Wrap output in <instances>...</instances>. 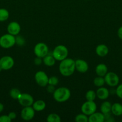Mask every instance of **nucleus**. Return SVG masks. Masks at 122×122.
Here are the masks:
<instances>
[{
  "mask_svg": "<svg viewBox=\"0 0 122 122\" xmlns=\"http://www.w3.org/2000/svg\"><path fill=\"white\" fill-rule=\"evenodd\" d=\"M59 70L62 76L65 77L71 76L75 70V60L72 58H67L61 61Z\"/></svg>",
  "mask_w": 122,
  "mask_h": 122,
  "instance_id": "f257e3e1",
  "label": "nucleus"
},
{
  "mask_svg": "<svg viewBox=\"0 0 122 122\" xmlns=\"http://www.w3.org/2000/svg\"><path fill=\"white\" fill-rule=\"evenodd\" d=\"M53 95L55 101L59 102H63L69 99L71 97V91L66 87H61L55 91Z\"/></svg>",
  "mask_w": 122,
  "mask_h": 122,
  "instance_id": "f03ea898",
  "label": "nucleus"
},
{
  "mask_svg": "<svg viewBox=\"0 0 122 122\" xmlns=\"http://www.w3.org/2000/svg\"><path fill=\"white\" fill-rule=\"evenodd\" d=\"M68 55V48L63 45H59L55 48L52 52V56L57 61H62L67 58Z\"/></svg>",
  "mask_w": 122,
  "mask_h": 122,
  "instance_id": "7ed1b4c3",
  "label": "nucleus"
},
{
  "mask_svg": "<svg viewBox=\"0 0 122 122\" xmlns=\"http://www.w3.org/2000/svg\"><path fill=\"white\" fill-rule=\"evenodd\" d=\"M16 44V38L14 35L8 33L0 38V46L4 48H10Z\"/></svg>",
  "mask_w": 122,
  "mask_h": 122,
  "instance_id": "20e7f679",
  "label": "nucleus"
},
{
  "mask_svg": "<svg viewBox=\"0 0 122 122\" xmlns=\"http://www.w3.org/2000/svg\"><path fill=\"white\" fill-rule=\"evenodd\" d=\"M97 106L94 101H87L83 104L81 107V110L83 113L87 116H90L96 112Z\"/></svg>",
  "mask_w": 122,
  "mask_h": 122,
  "instance_id": "39448f33",
  "label": "nucleus"
},
{
  "mask_svg": "<svg viewBox=\"0 0 122 122\" xmlns=\"http://www.w3.org/2000/svg\"><path fill=\"white\" fill-rule=\"evenodd\" d=\"M34 54L37 57L43 58L48 54L49 48L47 45L43 42H39L36 44L34 47Z\"/></svg>",
  "mask_w": 122,
  "mask_h": 122,
  "instance_id": "423d86ee",
  "label": "nucleus"
},
{
  "mask_svg": "<svg viewBox=\"0 0 122 122\" xmlns=\"http://www.w3.org/2000/svg\"><path fill=\"white\" fill-rule=\"evenodd\" d=\"M105 82L106 84L111 87L116 86L119 83V77L114 72H108L104 76Z\"/></svg>",
  "mask_w": 122,
  "mask_h": 122,
  "instance_id": "0eeeda50",
  "label": "nucleus"
},
{
  "mask_svg": "<svg viewBox=\"0 0 122 122\" xmlns=\"http://www.w3.org/2000/svg\"><path fill=\"white\" fill-rule=\"evenodd\" d=\"M35 80L38 85L42 87H45L48 85L49 77L44 71H38L35 75Z\"/></svg>",
  "mask_w": 122,
  "mask_h": 122,
  "instance_id": "6e6552de",
  "label": "nucleus"
},
{
  "mask_svg": "<svg viewBox=\"0 0 122 122\" xmlns=\"http://www.w3.org/2000/svg\"><path fill=\"white\" fill-rule=\"evenodd\" d=\"M18 101L19 104L23 107H29V106H32L34 102L33 97L27 93L21 94L18 98Z\"/></svg>",
  "mask_w": 122,
  "mask_h": 122,
  "instance_id": "1a4fd4ad",
  "label": "nucleus"
},
{
  "mask_svg": "<svg viewBox=\"0 0 122 122\" xmlns=\"http://www.w3.org/2000/svg\"><path fill=\"white\" fill-rule=\"evenodd\" d=\"M21 117L23 120L26 121H29L32 120L35 116V110L31 106L29 107H24V108L22 110Z\"/></svg>",
  "mask_w": 122,
  "mask_h": 122,
  "instance_id": "9d476101",
  "label": "nucleus"
},
{
  "mask_svg": "<svg viewBox=\"0 0 122 122\" xmlns=\"http://www.w3.org/2000/svg\"><path fill=\"white\" fill-rule=\"evenodd\" d=\"M14 64V60L10 56H4L0 59V66L2 70H7L11 69Z\"/></svg>",
  "mask_w": 122,
  "mask_h": 122,
  "instance_id": "9b49d317",
  "label": "nucleus"
},
{
  "mask_svg": "<svg viewBox=\"0 0 122 122\" xmlns=\"http://www.w3.org/2000/svg\"><path fill=\"white\" fill-rule=\"evenodd\" d=\"M21 27L20 25L16 21H12L10 23L9 25L7 26V31L8 33L12 35H17L20 32Z\"/></svg>",
  "mask_w": 122,
  "mask_h": 122,
  "instance_id": "f8f14e48",
  "label": "nucleus"
},
{
  "mask_svg": "<svg viewBox=\"0 0 122 122\" xmlns=\"http://www.w3.org/2000/svg\"><path fill=\"white\" fill-rule=\"evenodd\" d=\"M75 69L78 72L86 73L89 69V65L86 61L81 59H78L75 61Z\"/></svg>",
  "mask_w": 122,
  "mask_h": 122,
  "instance_id": "ddd939ff",
  "label": "nucleus"
},
{
  "mask_svg": "<svg viewBox=\"0 0 122 122\" xmlns=\"http://www.w3.org/2000/svg\"><path fill=\"white\" fill-rule=\"evenodd\" d=\"M96 97L100 100H105L108 98L110 95V91L108 89L104 87H99V89L96 91Z\"/></svg>",
  "mask_w": 122,
  "mask_h": 122,
  "instance_id": "4468645a",
  "label": "nucleus"
},
{
  "mask_svg": "<svg viewBox=\"0 0 122 122\" xmlns=\"http://www.w3.org/2000/svg\"><path fill=\"white\" fill-rule=\"evenodd\" d=\"M105 119V115L102 113L94 112L89 117V122H104Z\"/></svg>",
  "mask_w": 122,
  "mask_h": 122,
  "instance_id": "2eb2a0df",
  "label": "nucleus"
},
{
  "mask_svg": "<svg viewBox=\"0 0 122 122\" xmlns=\"http://www.w3.org/2000/svg\"><path fill=\"white\" fill-rule=\"evenodd\" d=\"M109 49L108 46L105 44L98 45L96 48V53L99 57H104L108 54Z\"/></svg>",
  "mask_w": 122,
  "mask_h": 122,
  "instance_id": "dca6fc26",
  "label": "nucleus"
},
{
  "mask_svg": "<svg viewBox=\"0 0 122 122\" xmlns=\"http://www.w3.org/2000/svg\"><path fill=\"white\" fill-rule=\"evenodd\" d=\"M95 72L98 76L104 77L108 73V67L105 64H99L95 69Z\"/></svg>",
  "mask_w": 122,
  "mask_h": 122,
  "instance_id": "f3484780",
  "label": "nucleus"
},
{
  "mask_svg": "<svg viewBox=\"0 0 122 122\" xmlns=\"http://www.w3.org/2000/svg\"><path fill=\"white\" fill-rule=\"evenodd\" d=\"M111 112L114 115L116 116H120L122 115V105L118 102L113 104L111 106Z\"/></svg>",
  "mask_w": 122,
  "mask_h": 122,
  "instance_id": "a211bd4d",
  "label": "nucleus"
},
{
  "mask_svg": "<svg viewBox=\"0 0 122 122\" xmlns=\"http://www.w3.org/2000/svg\"><path fill=\"white\" fill-rule=\"evenodd\" d=\"M45 107H46L45 102L43 100H38V101H35L32 104V107L34 110L37 112H41V111L44 110Z\"/></svg>",
  "mask_w": 122,
  "mask_h": 122,
  "instance_id": "6ab92c4d",
  "label": "nucleus"
},
{
  "mask_svg": "<svg viewBox=\"0 0 122 122\" xmlns=\"http://www.w3.org/2000/svg\"><path fill=\"white\" fill-rule=\"evenodd\" d=\"M111 106L112 105L111 102L109 101H104L100 106V112L104 114L110 113L111 111Z\"/></svg>",
  "mask_w": 122,
  "mask_h": 122,
  "instance_id": "aec40b11",
  "label": "nucleus"
},
{
  "mask_svg": "<svg viewBox=\"0 0 122 122\" xmlns=\"http://www.w3.org/2000/svg\"><path fill=\"white\" fill-rule=\"evenodd\" d=\"M43 62L46 66L51 67L55 65V63H56V59L54 58L53 56H50V55L47 54L43 58Z\"/></svg>",
  "mask_w": 122,
  "mask_h": 122,
  "instance_id": "412c9836",
  "label": "nucleus"
},
{
  "mask_svg": "<svg viewBox=\"0 0 122 122\" xmlns=\"http://www.w3.org/2000/svg\"><path fill=\"white\" fill-rule=\"evenodd\" d=\"M47 121L48 122H60L61 119L58 114L56 113H51L47 117Z\"/></svg>",
  "mask_w": 122,
  "mask_h": 122,
  "instance_id": "4be33fe9",
  "label": "nucleus"
},
{
  "mask_svg": "<svg viewBox=\"0 0 122 122\" xmlns=\"http://www.w3.org/2000/svg\"><path fill=\"white\" fill-rule=\"evenodd\" d=\"M93 83L96 86L102 87L105 83L104 77L98 76V77H95L93 80Z\"/></svg>",
  "mask_w": 122,
  "mask_h": 122,
  "instance_id": "5701e85b",
  "label": "nucleus"
},
{
  "mask_svg": "<svg viewBox=\"0 0 122 122\" xmlns=\"http://www.w3.org/2000/svg\"><path fill=\"white\" fill-rule=\"evenodd\" d=\"M9 17V13L8 10L4 8L0 9V21H4L7 20Z\"/></svg>",
  "mask_w": 122,
  "mask_h": 122,
  "instance_id": "b1692460",
  "label": "nucleus"
},
{
  "mask_svg": "<svg viewBox=\"0 0 122 122\" xmlns=\"http://www.w3.org/2000/svg\"><path fill=\"white\" fill-rule=\"evenodd\" d=\"M85 97H86L87 101H94L96 99V94L94 91L89 90L86 92Z\"/></svg>",
  "mask_w": 122,
  "mask_h": 122,
  "instance_id": "393cba45",
  "label": "nucleus"
},
{
  "mask_svg": "<svg viewBox=\"0 0 122 122\" xmlns=\"http://www.w3.org/2000/svg\"><path fill=\"white\" fill-rule=\"evenodd\" d=\"M21 94L20 91L17 88H13L10 91V95L14 100H18Z\"/></svg>",
  "mask_w": 122,
  "mask_h": 122,
  "instance_id": "a878e982",
  "label": "nucleus"
},
{
  "mask_svg": "<svg viewBox=\"0 0 122 122\" xmlns=\"http://www.w3.org/2000/svg\"><path fill=\"white\" fill-rule=\"evenodd\" d=\"M75 120L77 122H88L89 117L87 115L83 113V114H79L76 116L75 118Z\"/></svg>",
  "mask_w": 122,
  "mask_h": 122,
  "instance_id": "bb28decb",
  "label": "nucleus"
},
{
  "mask_svg": "<svg viewBox=\"0 0 122 122\" xmlns=\"http://www.w3.org/2000/svg\"><path fill=\"white\" fill-rule=\"evenodd\" d=\"M59 83V79L56 76H51L49 77V82L48 84L51 85L53 86H56Z\"/></svg>",
  "mask_w": 122,
  "mask_h": 122,
  "instance_id": "cd10ccee",
  "label": "nucleus"
},
{
  "mask_svg": "<svg viewBox=\"0 0 122 122\" xmlns=\"http://www.w3.org/2000/svg\"><path fill=\"white\" fill-rule=\"evenodd\" d=\"M116 94L118 98L122 100V83L117 86L116 89Z\"/></svg>",
  "mask_w": 122,
  "mask_h": 122,
  "instance_id": "c85d7f7f",
  "label": "nucleus"
},
{
  "mask_svg": "<svg viewBox=\"0 0 122 122\" xmlns=\"http://www.w3.org/2000/svg\"><path fill=\"white\" fill-rule=\"evenodd\" d=\"M11 119L8 116L3 115L0 116V122H11Z\"/></svg>",
  "mask_w": 122,
  "mask_h": 122,
  "instance_id": "c756f323",
  "label": "nucleus"
},
{
  "mask_svg": "<svg viewBox=\"0 0 122 122\" xmlns=\"http://www.w3.org/2000/svg\"><path fill=\"white\" fill-rule=\"evenodd\" d=\"M55 86L51 85H47V91L49 93H52L53 94V92H55V91L56 90L55 89Z\"/></svg>",
  "mask_w": 122,
  "mask_h": 122,
  "instance_id": "7c9ffc66",
  "label": "nucleus"
},
{
  "mask_svg": "<svg viewBox=\"0 0 122 122\" xmlns=\"http://www.w3.org/2000/svg\"><path fill=\"white\" fill-rule=\"evenodd\" d=\"M42 61H43V60H42V58H41V57H37L34 60V63L37 66L40 65L42 63Z\"/></svg>",
  "mask_w": 122,
  "mask_h": 122,
  "instance_id": "2f4dec72",
  "label": "nucleus"
},
{
  "mask_svg": "<svg viewBox=\"0 0 122 122\" xmlns=\"http://www.w3.org/2000/svg\"><path fill=\"white\" fill-rule=\"evenodd\" d=\"M8 116H9V117L11 119V120H14V119H15L16 118V113H14V112H10V113L8 114Z\"/></svg>",
  "mask_w": 122,
  "mask_h": 122,
  "instance_id": "473e14b6",
  "label": "nucleus"
},
{
  "mask_svg": "<svg viewBox=\"0 0 122 122\" xmlns=\"http://www.w3.org/2000/svg\"><path fill=\"white\" fill-rule=\"evenodd\" d=\"M117 35H118V38L122 40V26L119 27L117 31Z\"/></svg>",
  "mask_w": 122,
  "mask_h": 122,
  "instance_id": "72a5a7b5",
  "label": "nucleus"
},
{
  "mask_svg": "<svg viewBox=\"0 0 122 122\" xmlns=\"http://www.w3.org/2000/svg\"><path fill=\"white\" fill-rule=\"evenodd\" d=\"M4 110V106L3 104H2V103H0V113H1V112L3 111Z\"/></svg>",
  "mask_w": 122,
  "mask_h": 122,
  "instance_id": "f704fd0d",
  "label": "nucleus"
},
{
  "mask_svg": "<svg viewBox=\"0 0 122 122\" xmlns=\"http://www.w3.org/2000/svg\"><path fill=\"white\" fill-rule=\"evenodd\" d=\"M2 70V68H1V67L0 66V71H1Z\"/></svg>",
  "mask_w": 122,
  "mask_h": 122,
  "instance_id": "c9c22d12",
  "label": "nucleus"
},
{
  "mask_svg": "<svg viewBox=\"0 0 122 122\" xmlns=\"http://www.w3.org/2000/svg\"><path fill=\"white\" fill-rule=\"evenodd\" d=\"M86 1H89V0H86Z\"/></svg>",
  "mask_w": 122,
  "mask_h": 122,
  "instance_id": "e433bc0d",
  "label": "nucleus"
}]
</instances>
